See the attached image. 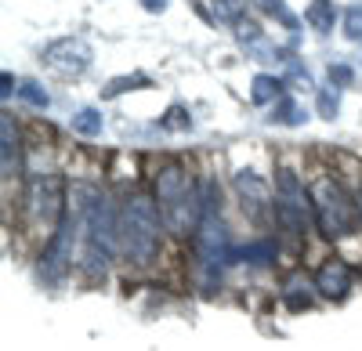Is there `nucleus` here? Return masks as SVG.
Listing matches in <instances>:
<instances>
[{
    "label": "nucleus",
    "instance_id": "nucleus-7",
    "mask_svg": "<svg viewBox=\"0 0 362 351\" xmlns=\"http://www.w3.org/2000/svg\"><path fill=\"white\" fill-rule=\"evenodd\" d=\"M312 207V199L305 192V185L297 182L293 170H279V189H276V214L279 225L286 228V236L297 243L300 232H305V210Z\"/></svg>",
    "mask_w": 362,
    "mask_h": 351
},
{
    "label": "nucleus",
    "instance_id": "nucleus-10",
    "mask_svg": "<svg viewBox=\"0 0 362 351\" xmlns=\"http://www.w3.org/2000/svg\"><path fill=\"white\" fill-rule=\"evenodd\" d=\"M315 294H322L326 301H344L351 294V268L337 257L322 261L315 272Z\"/></svg>",
    "mask_w": 362,
    "mask_h": 351
},
{
    "label": "nucleus",
    "instance_id": "nucleus-2",
    "mask_svg": "<svg viewBox=\"0 0 362 351\" xmlns=\"http://www.w3.org/2000/svg\"><path fill=\"white\" fill-rule=\"evenodd\" d=\"M218 207H221L218 189L203 185V218H199V228L192 232V239H196V261H199V275L206 290H214L221 282V272L232 261V243H228V232H225Z\"/></svg>",
    "mask_w": 362,
    "mask_h": 351
},
{
    "label": "nucleus",
    "instance_id": "nucleus-9",
    "mask_svg": "<svg viewBox=\"0 0 362 351\" xmlns=\"http://www.w3.org/2000/svg\"><path fill=\"white\" fill-rule=\"evenodd\" d=\"M73 232H76V221L73 218H62V225H58L54 236L47 239L44 257H40L44 282H58V279H62V272L73 265Z\"/></svg>",
    "mask_w": 362,
    "mask_h": 351
},
{
    "label": "nucleus",
    "instance_id": "nucleus-3",
    "mask_svg": "<svg viewBox=\"0 0 362 351\" xmlns=\"http://www.w3.org/2000/svg\"><path fill=\"white\" fill-rule=\"evenodd\" d=\"M116 243H119V218L112 214L109 196H95L90 207L83 210V250H80V265L90 279H102L109 272Z\"/></svg>",
    "mask_w": 362,
    "mask_h": 351
},
{
    "label": "nucleus",
    "instance_id": "nucleus-6",
    "mask_svg": "<svg viewBox=\"0 0 362 351\" xmlns=\"http://www.w3.org/2000/svg\"><path fill=\"white\" fill-rule=\"evenodd\" d=\"M25 207L29 218L37 225H62L66 218V182L58 174H44V178H33L25 189Z\"/></svg>",
    "mask_w": 362,
    "mask_h": 351
},
{
    "label": "nucleus",
    "instance_id": "nucleus-26",
    "mask_svg": "<svg viewBox=\"0 0 362 351\" xmlns=\"http://www.w3.org/2000/svg\"><path fill=\"white\" fill-rule=\"evenodd\" d=\"M214 11H218V18L235 25L239 18H243V0H214Z\"/></svg>",
    "mask_w": 362,
    "mask_h": 351
},
{
    "label": "nucleus",
    "instance_id": "nucleus-23",
    "mask_svg": "<svg viewBox=\"0 0 362 351\" xmlns=\"http://www.w3.org/2000/svg\"><path fill=\"white\" fill-rule=\"evenodd\" d=\"M286 83H293V87H305V91H312V73L297 62V58H290L286 62Z\"/></svg>",
    "mask_w": 362,
    "mask_h": 351
},
{
    "label": "nucleus",
    "instance_id": "nucleus-18",
    "mask_svg": "<svg viewBox=\"0 0 362 351\" xmlns=\"http://www.w3.org/2000/svg\"><path fill=\"white\" fill-rule=\"evenodd\" d=\"M102 127H105V124H102V112H98V109H90V105H87V109H76V112H73V131H76V134H83V138H98Z\"/></svg>",
    "mask_w": 362,
    "mask_h": 351
},
{
    "label": "nucleus",
    "instance_id": "nucleus-5",
    "mask_svg": "<svg viewBox=\"0 0 362 351\" xmlns=\"http://www.w3.org/2000/svg\"><path fill=\"white\" fill-rule=\"evenodd\" d=\"M308 199H312V214L315 225L326 239H344L355 232L358 221V203H351V196L344 192L341 182L334 178H315L308 185Z\"/></svg>",
    "mask_w": 362,
    "mask_h": 351
},
{
    "label": "nucleus",
    "instance_id": "nucleus-8",
    "mask_svg": "<svg viewBox=\"0 0 362 351\" xmlns=\"http://www.w3.org/2000/svg\"><path fill=\"white\" fill-rule=\"evenodd\" d=\"M44 62L58 76H83L90 69V62H95V51L80 37H58L44 47Z\"/></svg>",
    "mask_w": 362,
    "mask_h": 351
},
{
    "label": "nucleus",
    "instance_id": "nucleus-28",
    "mask_svg": "<svg viewBox=\"0 0 362 351\" xmlns=\"http://www.w3.org/2000/svg\"><path fill=\"white\" fill-rule=\"evenodd\" d=\"M329 80H334V87H344V83H351V69L344 62H334L329 66Z\"/></svg>",
    "mask_w": 362,
    "mask_h": 351
},
{
    "label": "nucleus",
    "instance_id": "nucleus-15",
    "mask_svg": "<svg viewBox=\"0 0 362 351\" xmlns=\"http://www.w3.org/2000/svg\"><path fill=\"white\" fill-rule=\"evenodd\" d=\"M283 304H286L290 311H305V308H312V290H308L305 275H293V279L286 282V290H283Z\"/></svg>",
    "mask_w": 362,
    "mask_h": 351
},
{
    "label": "nucleus",
    "instance_id": "nucleus-19",
    "mask_svg": "<svg viewBox=\"0 0 362 351\" xmlns=\"http://www.w3.org/2000/svg\"><path fill=\"white\" fill-rule=\"evenodd\" d=\"M18 98H22L25 105H33V109H47V105H51L47 91H44L37 80H22V83H18Z\"/></svg>",
    "mask_w": 362,
    "mask_h": 351
},
{
    "label": "nucleus",
    "instance_id": "nucleus-24",
    "mask_svg": "<svg viewBox=\"0 0 362 351\" xmlns=\"http://www.w3.org/2000/svg\"><path fill=\"white\" fill-rule=\"evenodd\" d=\"M344 37L348 40H362V4H351L344 11Z\"/></svg>",
    "mask_w": 362,
    "mask_h": 351
},
{
    "label": "nucleus",
    "instance_id": "nucleus-4",
    "mask_svg": "<svg viewBox=\"0 0 362 351\" xmlns=\"http://www.w3.org/2000/svg\"><path fill=\"white\" fill-rule=\"evenodd\" d=\"M119 246L134 261L148 265L160 250V210L148 196H131L119 210Z\"/></svg>",
    "mask_w": 362,
    "mask_h": 351
},
{
    "label": "nucleus",
    "instance_id": "nucleus-13",
    "mask_svg": "<svg viewBox=\"0 0 362 351\" xmlns=\"http://www.w3.org/2000/svg\"><path fill=\"white\" fill-rule=\"evenodd\" d=\"M337 4H334V0H312V4H308V11H305V22L315 29V33H334V25H337Z\"/></svg>",
    "mask_w": 362,
    "mask_h": 351
},
{
    "label": "nucleus",
    "instance_id": "nucleus-14",
    "mask_svg": "<svg viewBox=\"0 0 362 351\" xmlns=\"http://www.w3.org/2000/svg\"><path fill=\"white\" fill-rule=\"evenodd\" d=\"M283 83H286V80L268 76V73L254 76V83H250V98H254V105H276V102L283 98Z\"/></svg>",
    "mask_w": 362,
    "mask_h": 351
},
{
    "label": "nucleus",
    "instance_id": "nucleus-30",
    "mask_svg": "<svg viewBox=\"0 0 362 351\" xmlns=\"http://www.w3.org/2000/svg\"><path fill=\"white\" fill-rule=\"evenodd\" d=\"M0 80H4V91H0V95H4V98H11V73H4Z\"/></svg>",
    "mask_w": 362,
    "mask_h": 351
},
{
    "label": "nucleus",
    "instance_id": "nucleus-12",
    "mask_svg": "<svg viewBox=\"0 0 362 351\" xmlns=\"http://www.w3.org/2000/svg\"><path fill=\"white\" fill-rule=\"evenodd\" d=\"M0 167H4V178H15L18 170V131L8 112L0 116Z\"/></svg>",
    "mask_w": 362,
    "mask_h": 351
},
{
    "label": "nucleus",
    "instance_id": "nucleus-1",
    "mask_svg": "<svg viewBox=\"0 0 362 351\" xmlns=\"http://www.w3.org/2000/svg\"><path fill=\"white\" fill-rule=\"evenodd\" d=\"M156 203H160V214H163V221L174 236H189V232L199 228L203 189L192 185V178L185 174L181 163H167L156 174Z\"/></svg>",
    "mask_w": 362,
    "mask_h": 351
},
{
    "label": "nucleus",
    "instance_id": "nucleus-27",
    "mask_svg": "<svg viewBox=\"0 0 362 351\" xmlns=\"http://www.w3.org/2000/svg\"><path fill=\"white\" fill-rule=\"evenodd\" d=\"M163 120H167V127H170V131H189V127H192V116H189L185 109H181V105H174V109L163 116Z\"/></svg>",
    "mask_w": 362,
    "mask_h": 351
},
{
    "label": "nucleus",
    "instance_id": "nucleus-21",
    "mask_svg": "<svg viewBox=\"0 0 362 351\" xmlns=\"http://www.w3.org/2000/svg\"><path fill=\"white\" fill-rule=\"evenodd\" d=\"M127 87H148V76L145 73H134V76H116V80H109L105 83V98H116V95H124Z\"/></svg>",
    "mask_w": 362,
    "mask_h": 351
},
{
    "label": "nucleus",
    "instance_id": "nucleus-16",
    "mask_svg": "<svg viewBox=\"0 0 362 351\" xmlns=\"http://www.w3.org/2000/svg\"><path fill=\"white\" fill-rule=\"evenodd\" d=\"M308 120V112L300 109L293 98H279L276 105H272V124H283V127H297V124H305Z\"/></svg>",
    "mask_w": 362,
    "mask_h": 351
},
{
    "label": "nucleus",
    "instance_id": "nucleus-22",
    "mask_svg": "<svg viewBox=\"0 0 362 351\" xmlns=\"http://www.w3.org/2000/svg\"><path fill=\"white\" fill-rule=\"evenodd\" d=\"M337 112H341V87H326V91H319V116L322 120H334Z\"/></svg>",
    "mask_w": 362,
    "mask_h": 351
},
{
    "label": "nucleus",
    "instance_id": "nucleus-31",
    "mask_svg": "<svg viewBox=\"0 0 362 351\" xmlns=\"http://www.w3.org/2000/svg\"><path fill=\"white\" fill-rule=\"evenodd\" d=\"M358 218H362V196H358Z\"/></svg>",
    "mask_w": 362,
    "mask_h": 351
},
{
    "label": "nucleus",
    "instance_id": "nucleus-20",
    "mask_svg": "<svg viewBox=\"0 0 362 351\" xmlns=\"http://www.w3.org/2000/svg\"><path fill=\"white\" fill-rule=\"evenodd\" d=\"M254 4L264 11V15H272V18H279L286 29H297V18H293V11L286 8V0H254Z\"/></svg>",
    "mask_w": 362,
    "mask_h": 351
},
{
    "label": "nucleus",
    "instance_id": "nucleus-11",
    "mask_svg": "<svg viewBox=\"0 0 362 351\" xmlns=\"http://www.w3.org/2000/svg\"><path fill=\"white\" fill-rule=\"evenodd\" d=\"M235 192H239V199H243V210H250L254 218L268 207V185L257 178L254 170H239L235 174Z\"/></svg>",
    "mask_w": 362,
    "mask_h": 351
},
{
    "label": "nucleus",
    "instance_id": "nucleus-29",
    "mask_svg": "<svg viewBox=\"0 0 362 351\" xmlns=\"http://www.w3.org/2000/svg\"><path fill=\"white\" fill-rule=\"evenodd\" d=\"M138 4L148 11V15H163L167 11V4H170V0H138Z\"/></svg>",
    "mask_w": 362,
    "mask_h": 351
},
{
    "label": "nucleus",
    "instance_id": "nucleus-25",
    "mask_svg": "<svg viewBox=\"0 0 362 351\" xmlns=\"http://www.w3.org/2000/svg\"><path fill=\"white\" fill-rule=\"evenodd\" d=\"M239 257L254 261V265H268V261L276 257V246H272V243H254V246H247V250H239Z\"/></svg>",
    "mask_w": 362,
    "mask_h": 351
},
{
    "label": "nucleus",
    "instance_id": "nucleus-17",
    "mask_svg": "<svg viewBox=\"0 0 362 351\" xmlns=\"http://www.w3.org/2000/svg\"><path fill=\"white\" fill-rule=\"evenodd\" d=\"M235 40L243 44L247 51L268 54V47H264V33H261V25H257V22H250V18H239V22H235Z\"/></svg>",
    "mask_w": 362,
    "mask_h": 351
}]
</instances>
